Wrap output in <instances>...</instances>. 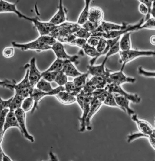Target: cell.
<instances>
[{"instance_id":"cell-1","label":"cell","mask_w":155,"mask_h":161,"mask_svg":"<svg viewBox=\"0 0 155 161\" xmlns=\"http://www.w3.org/2000/svg\"><path fill=\"white\" fill-rule=\"evenodd\" d=\"M120 62L122 64L120 70L123 71L126 64L133 60L142 56H155V50L130 49L119 52Z\"/></svg>"},{"instance_id":"cell-2","label":"cell","mask_w":155,"mask_h":161,"mask_svg":"<svg viewBox=\"0 0 155 161\" xmlns=\"http://www.w3.org/2000/svg\"><path fill=\"white\" fill-rule=\"evenodd\" d=\"M29 72V69L28 68L26 71L23 79L20 83L16 84L14 88L15 94L25 98L30 96L34 88L30 82L28 77Z\"/></svg>"},{"instance_id":"cell-3","label":"cell","mask_w":155,"mask_h":161,"mask_svg":"<svg viewBox=\"0 0 155 161\" xmlns=\"http://www.w3.org/2000/svg\"><path fill=\"white\" fill-rule=\"evenodd\" d=\"M105 89L110 93L117 94L125 97L133 103L137 104L141 101V98L138 95L127 92L120 85L113 83H108Z\"/></svg>"},{"instance_id":"cell-4","label":"cell","mask_w":155,"mask_h":161,"mask_svg":"<svg viewBox=\"0 0 155 161\" xmlns=\"http://www.w3.org/2000/svg\"><path fill=\"white\" fill-rule=\"evenodd\" d=\"M13 46L20 48L23 51L29 50L40 51L51 49V47L45 44L37 38L32 41L25 43H20L15 41L12 42Z\"/></svg>"},{"instance_id":"cell-5","label":"cell","mask_w":155,"mask_h":161,"mask_svg":"<svg viewBox=\"0 0 155 161\" xmlns=\"http://www.w3.org/2000/svg\"><path fill=\"white\" fill-rule=\"evenodd\" d=\"M64 91H65V87L63 86H59L49 92H43L37 88H34L32 93L30 95V96L33 98L34 101V105L31 112L32 113L33 112L37 106L38 101L46 95H55L60 92Z\"/></svg>"},{"instance_id":"cell-6","label":"cell","mask_w":155,"mask_h":161,"mask_svg":"<svg viewBox=\"0 0 155 161\" xmlns=\"http://www.w3.org/2000/svg\"><path fill=\"white\" fill-rule=\"evenodd\" d=\"M136 81L135 78L126 76L123 71L120 70L112 74L110 73L107 79V84L113 83L120 85L125 83H133Z\"/></svg>"},{"instance_id":"cell-7","label":"cell","mask_w":155,"mask_h":161,"mask_svg":"<svg viewBox=\"0 0 155 161\" xmlns=\"http://www.w3.org/2000/svg\"><path fill=\"white\" fill-rule=\"evenodd\" d=\"M51 49L55 53L57 58L63 60H68L72 63L77 62L79 58L78 56L75 55L71 56L66 52L63 45L59 41L56 42L51 46Z\"/></svg>"},{"instance_id":"cell-8","label":"cell","mask_w":155,"mask_h":161,"mask_svg":"<svg viewBox=\"0 0 155 161\" xmlns=\"http://www.w3.org/2000/svg\"><path fill=\"white\" fill-rule=\"evenodd\" d=\"M110 56L106 54L105 57L101 64L94 66H87V72L89 74L93 76H101L103 77L108 76L110 74V71L105 68V65Z\"/></svg>"},{"instance_id":"cell-9","label":"cell","mask_w":155,"mask_h":161,"mask_svg":"<svg viewBox=\"0 0 155 161\" xmlns=\"http://www.w3.org/2000/svg\"><path fill=\"white\" fill-rule=\"evenodd\" d=\"M93 99V97L92 96L91 93H88V95L85 98L84 107L82 110V114L78 119L80 123V132H83L86 129V120Z\"/></svg>"},{"instance_id":"cell-10","label":"cell","mask_w":155,"mask_h":161,"mask_svg":"<svg viewBox=\"0 0 155 161\" xmlns=\"http://www.w3.org/2000/svg\"><path fill=\"white\" fill-rule=\"evenodd\" d=\"M35 58L33 57L28 64L29 79L31 85L34 87L42 78L41 73L38 69L36 65Z\"/></svg>"},{"instance_id":"cell-11","label":"cell","mask_w":155,"mask_h":161,"mask_svg":"<svg viewBox=\"0 0 155 161\" xmlns=\"http://www.w3.org/2000/svg\"><path fill=\"white\" fill-rule=\"evenodd\" d=\"M131 119L136 124L139 131L148 136L152 134L153 129L148 122L139 118L135 114L131 115Z\"/></svg>"},{"instance_id":"cell-12","label":"cell","mask_w":155,"mask_h":161,"mask_svg":"<svg viewBox=\"0 0 155 161\" xmlns=\"http://www.w3.org/2000/svg\"><path fill=\"white\" fill-rule=\"evenodd\" d=\"M32 23L38 31L40 36L48 35L56 26L49 22H44L35 18Z\"/></svg>"},{"instance_id":"cell-13","label":"cell","mask_w":155,"mask_h":161,"mask_svg":"<svg viewBox=\"0 0 155 161\" xmlns=\"http://www.w3.org/2000/svg\"><path fill=\"white\" fill-rule=\"evenodd\" d=\"M21 108L16 110L15 112L17 118L19 125L22 130V133L25 137L30 140L31 142H34L33 137L28 132L25 125V113Z\"/></svg>"},{"instance_id":"cell-14","label":"cell","mask_w":155,"mask_h":161,"mask_svg":"<svg viewBox=\"0 0 155 161\" xmlns=\"http://www.w3.org/2000/svg\"><path fill=\"white\" fill-rule=\"evenodd\" d=\"M66 19V14L63 6V1L61 0L59 2L57 11L49 22L55 26H57L64 23Z\"/></svg>"},{"instance_id":"cell-15","label":"cell","mask_w":155,"mask_h":161,"mask_svg":"<svg viewBox=\"0 0 155 161\" xmlns=\"http://www.w3.org/2000/svg\"><path fill=\"white\" fill-rule=\"evenodd\" d=\"M116 102L120 108V109L125 112H126L129 115L135 114L134 110L130 107V101L127 98L117 94H114Z\"/></svg>"},{"instance_id":"cell-16","label":"cell","mask_w":155,"mask_h":161,"mask_svg":"<svg viewBox=\"0 0 155 161\" xmlns=\"http://www.w3.org/2000/svg\"><path fill=\"white\" fill-rule=\"evenodd\" d=\"M102 104L98 100L96 97H93V99L86 121V129L88 130H91L90 126L91 120L99 109Z\"/></svg>"},{"instance_id":"cell-17","label":"cell","mask_w":155,"mask_h":161,"mask_svg":"<svg viewBox=\"0 0 155 161\" xmlns=\"http://www.w3.org/2000/svg\"><path fill=\"white\" fill-rule=\"evenodd\" d=\"M104 12L98 7H93L90 9L88 20L91 22L101 24L104 18Z\"/></svg>"},{"instance_id":"cell-18","label":"cell","mask_w":155,"mask_h":161,"mask_svg":"<svg viewBox=\"0 0 155 161\" xmlns=\"http://www.w3.org/2000/svg\"><path fill=\"white\" fill-rule=\"evenodd\" d=\"M11 127H18L22 133L15 112L10 111L7 114L3 127L4 134L6 130Z\"/></svg>"},{"instance_id":"cell-19","label":"cell","mask_w":155,"mask_h":161,"mask_svg":"<svg viewBox=\"0 0 155 161\" xmlns=\"http://www.w3.org/2000/svg\"><path fill=\"white\" fill-rule=\"evenodd\" d=\"M130 25L125 23H123L121 25H119L102 21L100 25L102 31L106 32L124 30L128 28Z\"/></svg>"},{"instance_id":"cell-20","label":"cell","mask_w":155,"mask_h":161,"mask_svg":"<svg viewBox=\"0 0 155 161\" xmlns=\"http://www.w3.org/2000/svg\"><path fill=\"white\" fill-rule=\"evenodd\" d=\"M62 70L67 76L74 77H76L82 74L78 70L72 62L68 60H64Z\"/></svg>"},{"instance_id":"cell-21","label":"cell","mask_w":155,"mask_h":161,"mask_svg":"<svg viewBox=\"0 0 155 161\" xmlns=\"http://www.w3.org/2000/svg\"><path fill=\"white\" fill-rule=\"evenodd\" d=\"M55 96L60 102L64 104H71L76 101L75 96L65 91L60 92Z\"/></svg>"},{"instance_id":"cell-22","label":"cell","mask_w":155,"mask_h":161,"mask_svg":"<svg viewBox=\"0 0 155 161\" xmlns=\"http://www.w3.org/2000/svg\"><path fill=\"white\" fill-rule=\"evenodd\" d=\"M85 53L88 56L92 57L89 61V65H94L97 60L100 57V54L96 47L89 45L87 43L83 49Z\"/></svg>"},{"instance_id":"cell-23","label":"cell","mask_w":155,"mask_h":161,"mask_svg":"<svg viewBox=\"0 0 155 161\" xmlns=\"http://www.w3.org/2000/svg\"><path fill=\"white\" fill-rule=\"evenodd\" d=\"M130 32H127L122 35L119 41L120 50L126 51L131 49Z\"/></svg>"},{"instance_id":"cell-24","label":"cell","mask_w":155,"mask_h":161,"mask_svg":"<svg viewBox=\"0 0 155 161\" xmlns=\"http://www.w3.org/2000/svg\"><path fill=\"white\" fill-rule=\"evenodd\" d=\"M91 2V1L90 0L85 1L84 6L79 16L77 23L80 26L82 25L88 20L89 5Z\"/></svg>"},{"instance_id":"cell-25","label":"cell","mask_w":155,"mask_h":161,"mask_svg":"<svg viewBox=\"0 0 155 161\" xmlns=\"http://www.w3.org/2000/svg\"><path fill=\"white\" fill-rule=\"evenodd\" d=\"M89 74L87 73H83L81 75L75 78L73 82L76 87L78 89L82 90L87 82V79Z\"/></svg>"},{"instance_id":"cell-26","label":"cell","mask_w":155,"mask_h":161,"mask_svg":"<svg viewBox=\"0 0 155 161\" xmlns=\"http://www.w3.org/2000/svg\"><path fill=\"white\" fill-rule=\"evenodd\" d=\"M108 76L104 77L93 76L90 80L97 89H104L107 84V79Z\"/></svg>"},{"instance_id":"cell-27","label":"cell","mask_w":155,"mask_h":161,"mask_svg":"<svg viewBox=\"0 0 155 161\" xmlns=\"http://www.w3.org/2000/svg\"><path fill=\"white\" fill-rule=\"evenodd\" d=\"M25 98L15 94L11 102L9 107L10 111L15 112L17 109L21 108L22 102Z\"/></svg>"},{"instance_id":"cell-28","label":"cell","mask_w":155,"mask_h":161,"mask_svg":"<svg viewBox=\"0 0 155 161\" xmlns=\"http://www.w3.org/2000/svg\"><path fill=\"white\" fill-rule=\"evenodd\" d=\"M64 60L57 58L50 67L44 72L51 71L59 72L62 70Z\"/></svg>"},{"instance_id":"cell-29","label":"cell","mask_w":155,"mask_h":161,"mask_svg":"<svg viewBox=\"0 0 155 161\" xmlns=\"http://www.w3.org/2000/svg\"><path fill=\"white\" fill-rule=\"evenodd\" d=\"M36 87L40 90L45 92H49L53 89L50 83L41 78L36 84Z\"/></svg>"},{"instance_id":"cell-30","label":"cell","mask_w":155,"mask_h":161,"mask_svg":"<svg viewBox=\"0 0 155 161\" xmlns=\"http://www.w3.org/2000/svg\"><path fill=\"white\" fill-rule=\"evenodd\" d=\"M10 111V109L5 108L0 111V142L2 140L4 134L3 127L7 114Z\"/></svg>"},{"instance_id":"cell-31","label":"cell","mask_w":155,"mask_h":161,"mask_svg":"<svg viewBox=\"0 0 155 161\" xmlns=\"http://www.w3.org/2000/svg\"><path fill=\"white\" fill-rule=\"evenodd\" d=\"M64 87L65 91L71 93L75 97L81 91L76 87L73 82H67L64 85Z\"/></svg>"},{"instance_id":"cell-32","label":"cell","mask_w":155,"mask_h":161,"mask_svg":"<svg viewBox=\"0 0 155 161\" xmlns=\"http://www.w3.org/2000/svg\"><path fill=\"white\" fill-rule=\"evenodd\" d=\"M103 104L109 106L117 107L120 109V108L117 104L115 99L114 94L109 92L106 99Z\"/></svg>"},{"instance_id":"cell-33","label":"cell","mask_w":155,"mask_h":161,"mask_svg":"<svg viewBox=\"0 0 155 161\" xmlns=\"http://www.w3.org/2000/svg\"><path fill=\"white\" fill-rule=\"evenodd\" d=\"M37 39L45 44L51 47L57 41L54 38L49 35L40 36Z\"/></svg>"},{"instance_id":"cell-34","label":"cell","mask_w":155,"mask_h":161,"mask_svg":"<svg viewBox=\"0 0 155 161\" xmlns=\"http://www.w3.org/2000/svg\"><path fill=\"white\" fill-rule=\"evenodd\" d=\"M67 76L66 75L62 70L58 72L55 79V82L59 85H64L68 82Z\"/></svg>"},{"instance_id":"cell-35","label":"cell","mask_w":155,"mask_h":161,"mask_svg":"<svg viewBox=\"0 0 155 161\" xmlns=\"http://www.w3.org/2000/svg\"><path fill=\"white\" fill-rule=\"evenodd\" d=\"M34 101L33 99L30 96L25 98L22 102L21 108L25 112L28 111L33 108Z\"/></svg>"},{"instance_id":"cell-36","label":"cell","mask_w":155,"mask_h":161,"mask_svg":"<svg viewBox=\"0 0 155 161\" xmlns=\"http://www.w3.org/2000/svg\"><path fill=\"white\" fill-rule=\"evenodd\" d=\"M73 34L77 37L84 39L87 40L91 35V32L82 27Z\"/></svg>"},{"instance_id":"cell-37","label":"cell","mask_w":155,"mask_h":161,"mask_svg":"<svg viewBox=\"0 0 155 161\" xmlns=\"http://www.w3.org/2000/svg\"><path fill=\"white\" fill-rule=\"evenodd\" d=\"M143 29H155V18L153 17L148 19L140 27L139 30Z\"/></svg>"},{"instance_id":"cell-38","label":"cell","mask_w":155,"mask_h":161,"mask_svg":"<svg viewBox=\"0 0 155 161\" xmlns=\"http://www.w3.org/2000/svg\"><path fill=\"white\" fill-rule=\"evenodd\" d=\"M58 72L51 71L41 73L42 78L48 82L54 81Z\"/></svg>"},{"instance_id":"cell-39","label":"cell","mask_w":155,"mask_h":161,"mask_svg":"<svg viewBox=\"0 0 155 161\" xmlns=\"http://www.w3.org/2000/svg\"><path fill=\"white\" fill-rule=\"evenodd\" d=\"M88 93H85L82 89L76 96V101L82 110L83 108L85 98Z\"/></svg>"},{"instance_id":"cell-40","label":"cell","mask_w":155,"mask_h":161,"mask_svg":"<svg viewBox=\"0 0 155 161\" xmlns=\"http://www.w3.org/2000/svg\"><path fill=\"white\" fill-rule=\"evenodd\" d=\"M16 82L14 80L5 79L0 81V86L3 88H6L12 91L14 90Z\"/></svg>"},{"instance_id":"cell-41","label":"cell","mask_w":155,"mask_h":161,"mask_svg":"<svg viewBox=\"0 0 155 161\" xmlns=\"http://www.w3.org/2000/svg\"><path fill=\"white\" fill-rule=\"evenodd\" d=\"M149 136L139 131L132 133L127 136V142L130 143L134 140L140 137L148 138Z\"/></svg>"},{"instance_id":"cell-42","label":"cell","mask_w":155,"mask_h":161,"mask_svg":"<svg viewBox=\"0 0 155 161\" xmlns=\"http://www.w3.org/2000/svg\"><path fill=\"white\" fill-rule=\"evenodd\" d=\"M101 24L93 23L88 20L85 24L82 25V27L91 32L96 30Z\"/></svg>"},{"instance_id":"cell-43","label":"cell","mask_w":155,"mask_h":161,"mask_svg":"<svg viewBox=\"0 0 155 161\" xmlns=\"http://www.w3.org/2000/svg\"><path fill=\"white\" fill-rule=\"evenodd\" d=\"M138 73L146 77L155 78V71H148L144 69L142 66L138 68Z\"/></svg>"},{"instance_id":"cell-44","label":"cell","mask_w":155,"mask_h":161,"mask_svg":"<svg viewBox=\"0 0 155 161\" xmlns=\"http://www.w3.org/2000/svg\"><path fill=\"white\" fill-rule=\"evenodd\" d=\"M140 2L143 3L145 4L148 9V14L146 15L145 18H144V22L148 19L150 18V12L152 9V6L153 5V0H139Z\"/></svg>"},{"instance_id":"cell-45","label":"cell","mask_w":155,"mask_h":161,"mask_svg":"<svg viewBox=\"0 0 155 161\" xmlns=\"http://www.w3.org/2000/svg\"><path fill=\"white\" fill-rule=\"evenodd\" d=\"M97 88L90 79L87 81L83 89L86 93H92Z\"/></svg>"},{"instance_id":"cell-46","label":"cell","mask_w":155,"mask_h":161,"mask_svg":"<svg viewBox=\"0 0 155 161\" xmlns=\"http://www.w3.org/2000/svg\"><path fill=\"white\" fill-rule=\"evenodd\" d=\"M107 46V40L103 37H100L96 48L99 53L103 52Z\"/></svg>"},{"instance_id":"cell-47","label":"cell","mask_w":155,"mask_h":161,"mask_svg":"<svg viewBox=\"0 0 155 161\" xmlns=\"http://www.w3.org/2000/svg\"><path fill=\"white\" fill-rule=\"evenodd\" d=\"M15 54V50L12 47H7L5 48L2 52L3 56L6 58L12 57Z\"/></svg>"},{"instance_id":"cell-48","label":"cell","mask_w":155,"mask_h":161,"mask_svg":"<svg viewBox=\"0 0 155 161\" xmlns=\"http://www.w3.org/2000/svg\"><path fill=\"white\" fill-rule=\"evenodd\" d=\"M100 37L91 35L87 40V43L90 46L96 47Z\"/></svg>"},{"instance_id":"cell-49","label":"cell","mask_w":155,"mask_h":161,"mask_svg":"<svg viewBox=\"0 0 155 161\" xmlns=\"http://www.w3.org/2000/svg\"><path fill=\"white\" fill-rule=\"evenodd\" d=\"M87 41L84 39L77 37L73 41L72 45H76L83 49L87 43Z\"/></svg>"},{"instance_id":"cell-50","label":"cell","mask_w":155,"mask_h":161,"mask_svg":"<svg viewBox=\"0 0 155 161\" xmlns=\"http://www.w3.org/2000/svg\"><path fill=\"white\" fill-rule=\"evenodd\" d=\"M13 97H11L7 100H4L0 98V111L9 108L11 102L13 99Z\"/></svg>"},{"instance_id":"cell-51","label":"cell","mask_w":155,"mask_h":161,"mask_svg":"<svg viewBox=\"0 0 155 161\" xmlns=\"http://www.w3.org/2000/svg\"><path fill=\"white\" fill-rule=\"evenodd\" d=\"M109 93V92L105 89V90L97 98L98 100L103 103L107 96Z\"/></svg>"},{"instance_id":"cell-52","label":"cell","mask_w":155,"mask_h":161,"mask_svg":"<svg viewBox=\"0 0 155 161\" xmlns=\"http://www.w3.org/2000/svg\"><path fill=\"white\" fill-rule=\"evenodd\" d=\"M138 9L140 12L142 14L146 15L148 13V9L146 5L143 3L140 2Z\"/></svg>"},{"instance_id":"cell-53","label":"cell","mask_w":155,"mask_h":161,"mask_svg":"<svg viewBox=\"0 0 155 161\" xmlns=\"http://www.w3.org/2000/svg\"><path fill=\"white\" fill-rule=\"evenodd\" d=\"M148 138L150 144L155 150V135L152 134L149 136Z\"/></svg>"},{"instance_id":"cell-54","label":"cell","mask_w":155,"mask_h":161,"mask_svg":"<svg viewBox=\"0 0 155 161\" xmlns=\"http://www.w3.org/2000/svg\"><path fill=\"white\" fill-rule=\"evenodd\" d=\"M1 161H11L10 158L4 153L2 148H0Z\"/></svg>"},{"instance_id":"cell-55","label":"cell","mask_w":155,"mask_h":161,"mask_svg":"<svg viewBox=\"0 0 155 161\" xmlns=\"http://www.w3.org/2000/svg\"><path fill=\"white\" fill-rule=\"evenodd\" d=\"M150 15H151L153 17L155 18V0H153L152 9L150 12Z\"/></svg>"},{"instance_id":"cell-56","label":"cell","mask_w":155,"mask_h":161,"mask_svg":"<svg viewBox=\"0 0 155 161\" xmlns=\"http://www.w3.org/2000/svg\"><path fill=\"white\" fill-rule=\"evenodd\" d=\"M149 41L152 45L155 46V35H152L150 37Z\"/></svg>"},{"instance_id":"cell-57","label":"cell","mask_w":155,"mask_h":161,"mask_svg":"<svg viewBox=\"0 0 155 161\" xmlns=\"http://www.w3.org/2000/svg\"><path fill=\"white\" fill-rule=\"evenodd\" d=\"M154 124H155V116H154Z\"/></svg>"},{"instance_id":"cell-58","label":"cell","mask_w":155,"mask_h":161,"mask_svg":"<svg viewBox=\"0 0 155 161\" xmlns=\"http://www.w3.org/2000/svg\"></svg>"}]
</instances>
